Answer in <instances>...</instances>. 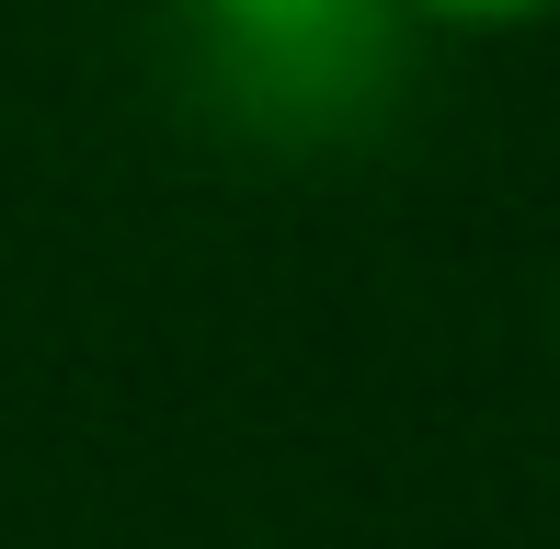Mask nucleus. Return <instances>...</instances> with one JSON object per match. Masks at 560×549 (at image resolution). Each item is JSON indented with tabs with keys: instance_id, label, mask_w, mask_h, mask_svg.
I'll return each mask as SVG.
<instances>
[{
	"instance_id": "1",
	"label": "nucleus",
	"mask_w": 560,
	"mask_h": 549,
	"mask_svg": "<svg viewBox=\"0 0 560 549\" xmlns=\"http://www.w3.org/2000/svg\"><path fill=\"white\" fill-rule=\"evenodd\" d=\"M195 104L264 149L377 127L412 58V0H172Z\"/></svg>"
},
{
	"instance_id": "2",
	"label": "nucleus",
	"mask_w": 560,
	"mask_h": 549,
	"mask_svg": "<svg viewBox=\"0 0 560 549\" xmlns=\"http://www.w3.org/2000/svg\"><path fill=\"white\" fill-rule=\"evenodd\" d=\"M560 0H412V23H538Z\"/></svg>"
}]
</instances>
